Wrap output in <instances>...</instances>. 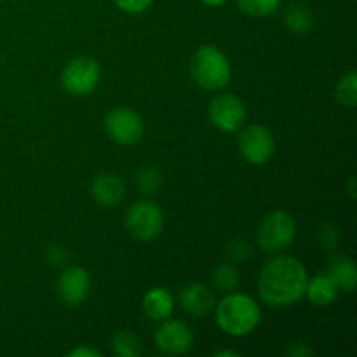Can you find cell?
<instances>
[{"label": "cell", "mask_w": 357, "mask_h": 357, "mask_svg": "<svg viewBox=\"0 0 357 357\" xmlns=\"http://www.w3.org/2000/svg\"><path fill=\"white\" fill-rule=\"evenodd\" d=\"M337 100L340 101V105L347 108H354L357 103V73L352 72L345 73L337 84Z\"/></svg>", "instance_id": "cell-19"}, {"label": "cell", "mask_w": 357, "mask_h": 357, "mask_svg": "<svg viewBox=\"0 0 357 357\" xmlns=\"http://www.w3.org/2000/svg\"><path fill=\"white\" fill-rule=\"evenodd\" d=\"M288 354L293 357H309L312 354V349L307 347L305 344H295L291 349H289Z\"/></svg>", "instance_id": "cell-28"}, {"label": "cell", "mask_w": 357, "mask_h": 357, "mask_svg": "<svg viewBox=\"0 0 357 357\" xmlns=\"http://www.w3.org/2000/svg\"><path fill=\"white\" fill-rule=\"evenodd\" d=\"M126 227L135 239L149 243L160 236L164 229V213L155 202L139 201L126 213Z\"/></svg>", "instance_id": "cell-5"}, {"label": "cell", "mask_w": 357, "mask_h": 357, "mask_svg": "<svg viewBox=\"0 0 357 357\" xmlns=\"http://www.w3.org/2000/svg\"><path fill=\"white\" fill-rule=\"evenodd\" d=\"M317 237H319V243H321V246L324 248V250H335V248H337V244H338V241H340L338 230L335 229L333 225H330V223H326V225L321 227Z\"/></svg>", "instance_id": "cell-23"}, {"label": "cell", "mask_w": 357, "mask_h": 357, "mask_svg": "<svg viewBox=\"0 0 357 357\" xmlns=\"http://www.w3.org/2000/svg\"><path fill=\"white\" fill-rule=\"evenodd\" d=\"M105 131L112 142L122 146H131L139 143L145 132V124L139 114L126 107L110 110L105 117Z\"/></svg>", "instance_id": "cell-7"}, {"label": "cell", "mask_w": 357, "mask_h": 357, "mask_svg": "<svg viewBox=\"0 0 357 357\" xmlns=\"http://www.w3.org/2000/svg\"><path fill=\"white\" fill-rule=\"evenodd\" d=\"M284 23L296 33H307L314 26V14L305 3H293L284 13Z\"/></svg>", "instance_id": "cell-17"}, {"label": "cell", "mask_w": 357, "mask_h": 357, "mask_svg": "<svg viewBox=\"0 0 357 357\" xmlns=\"http://www.w3.org/2000/svg\"><path fill=\"white\" fill-rule=\"evenodd\" d=\"M213 356H216V357H239L241 354L237 351H232V349H227V351H216Z\"/></svg>", "instance_id": "cell-29"}, {"label": "cell", "mask_w": 357, "mask_h": 357, "mask_svg": "<svg viewBox=\"0 0 357 357\" xmlns=\"http://www.w3.org/2000/svg\"><path fill=\"white\" fill-rule=\"evenodd\" d=\"M91 195L103 208H115L126 197V183L114 173L98 174L91 185Z\"/></svg>", "instance_id": "cell-12"}, {"label": "cell", "mask_w": 357, "mask_h": 357, "mask_svg": "<svg viewBox=\"0 0 357 357\" xmlns=\"http://www.w3.org/2000/svg\"><path fill=\"white\" fill-rule=\"evenodd\" d=\"M136 185L139 192L145 195H152L162 187V173L153 166H145L138 171L136 176Z\"/></svg>", "instance_id": "cell-21"}, {"label": "cell", "mask_w": 357, "mask_h": 357, "mask_svg": "<svg viewBox=\"0 0 357 357\" xmlns=\"http://www.w3.org/2000/svg\"><path fill=\"white\" fill-rule=\"evenodd\" d=\"M328 275L342 291H354L357 282V268L354 260L345 255H337L328 261Z\"/></svg>", "instance_id": "cell-15"}, {"label": "cell", "mask_w": 357, "mask_h": 357, "mask_svg": "<svg viewBox=\"0 0 357 357\" xmlns=\"http://www.w3.org/2000/svg\"><path fill=\"white\" fill-rule=\"evenodd\" d=\"M309 274L296 258L281 255L261 267L258 274V295L271 307H288L305 296Z\"/></svg>", "instance_id": "cell-1"}, {"label": "cell", "mask_w": 357, "mask_h": 357, "mask_svg": "<svg viewBox=\"0 0 357 357\" xmlns=\"http://www.w3.org/2000/svg\"><path fill=\"white\" fill-rule=\"evenodd\" d=\"M251 255V248L243 241H234L229 246V257L236 261H246Z\"/></svg>", "instance_id": "cell-25"}, {"label": "cell", "mask_w": 357, "mask_h": 357, "mask_svg": "<svg viewBox=\"0 0 357 357\" xmlns=\"http://www.w3.org/2000/svg\"><path fill=\"white\" fill-rule=\"evenodd\" d=\"M260 321V305L244 293H229L216 305V324L230 337H246L253 333Z\"/></svg>", "instance_id": "cell-2"}, {"label": "cell", "mask_w": 357, "mask_h": 357, "mask_svg": "<svg viewBox=\"0 0 357 357\" xmlns=\"http://www.w3.org/2000/svg\"><path fill=\"white\" fill-rule=\"evenodd\" d=\"M282 0H237V6L243 13L255 17H265L279 9Z\"/></svg>", "instance_id": "cell-22"}, {"label": "cell", "mask_w": 357, "mask_h": 357, "mask_svg": "<svg viewBox=\"0 0 357 357\" xmlns=\"http://www.w3.org/2000/svg\"><path fill=\"white\" fill-rule=\"evenodd\" d=\"M209 121L223 132H236L246 121V107L234 94H218L209 103Z\"/></svg>", "instance_id": "cell-9"}, {"label": "cell", "mask_w": 357, "mask_h": 357, "mask_svg": "<svg viewBox=\"0 0 357 357\" xmlns=\"http://www.w3.org/2000/svg\"><path fill=\"white\" fill-rule=\"evenodd\" d=\"M68 357H101V352L89 347V345H80V347L72 349L68 352Z\"/></svg>", "instance_id": "cell-26"}, {"label": "cell", "mask_w": 357, "mask_h": 357, "mask_svg": "<svg viewBox=\"0 0 357 357\" xmlns=\"http://www.w3.org/2000/svg\"><path fill=\"white\" fill-rule=\"evenodd\" d=\"M173 310L174 296L166 288L155 286V288L149 289L145 293V296H143V312L150 319L162 323V321H166L173 314Z\"/></svg>", "instance_id": "cell-14"}, {"label": "cell", "mask_w": 357, "mask_h": 357, "mask_svg": "<svg viewBox=\"0 0 357 357\" xmlns=\"http://www.w3.org/2000/svg\"><path fill=\"white\" fill-rule=\"evenodd\" d=\"M58 296L65 305L77 307L86 302L91 293V275L82 267H70L58 278Z\"/></svg>", "instance_id": "cell-11"}, {"label": "cell", "mask_w": 357, "mask_h": 357, "mask_svg": "<svg viewBox=\"0 0 357 357\" xmlns=\"http://www.w3.org/2000/svg\"><path fill=\"white\" fill-rule=\"evenodd\" d=\"M112 349L119 357H139L142 356V344L135 333L128 330L117 331L112 340Z\"/></svg>", "instance_id": "cell-18"}, {"label": "cell", "mask_w": 357, "mask_h": 357, "mask_svg": "<svg viewBox=\"0 0 357 357\" xmlns=\"http://www.w3.org/2000/svg\"><path fill=\"white\" fill-rule=\"evenodd\" d=\"M201 2L206 3V6H209V7H220V6H223L227 0H201Z\"/></svg>", "instance_id": "cell-30"}, {"label": "cell", "mask_w": 357, "mask_h": 357, "mask_svg": "<svg viewBox=\"0 0 357 357\" xmlns=\"http://www.w3.org/2000/svg\"><path fill=\"white\" fill-rule=\"evenodd\" d=\"M155 345L162 354L181 356L187 354L194 345V333L190 326L183 321L169 319L162 321L159 330L155 331Z\"/></svg>", "instance_id": "cell-10"}, {"label": "cell", "mask_w": 357, "mask_h": 357, "mask_svg": "<svg viewBox=\"0 0 357 357\" xmlns=\"http://www.w3.org/2000/svg\"><path fill=\"white\" fill-rule=\"evenodd\" d=\"M237 146H239L241 157L246 162L253 166H264L274 155L275 142L272 132L265 126L251 124L241 131Z\"/></svg>", "instance_id": "cell-8"}, {"label": "cell", "mask_w": 357, "mask_h": 357, "mask_svg": "<svg viewBox=\"0 0 357 357\" xmlns=\"http://www.w3.org/2000/svg\"><path fill=\"white\" fill-rule=\"evenodd\" d=\"M213 284H215V288H218L220 291H236V288L239 286V272H237V268L234 267V265H220V267H216L215 272H213Z\"/></svg>", "instance_id": "cell-20"}, {"label": "cell", "mask_w": 357, "mask_h": 357, "mask_svg": "<svg viewBox=\"0 0 357 357\" xmlns=\"http://www.w3.org/2000/svg\"><path fill=\"white\" fill-rule=\"evenodd\" d=\"M115 6L128 14H142L152 6L153 0H114Z\"/></svg>", "instance_id": "cell-24"}, {"label": "cell", "mask_w": 357, "mask_h": 357, "mask_svg": "<svg viewBox=\"0 0 357 357\" xmlns=\"http://www.w3.org/2000/svg\"><path fill=\"white\" fill-rule=\"evenodd\" d=\"M296 236V223L288 213L271 211L258 225L257 243L265 253H279L291 246Z\"/></svg>", "instance_id": "cell-4"}, {"label": "cell", "mask_w": 357, "mask_h": 357, "mask_svg": "<svg viewBox=\"0 0 357 357\" xmlns=\"http://www.w3.org/2000/svg\"><path fill=\"white\" fill-rule=\"evenodd\" d=\"M338 291H340V289H338L337 284L331 281L330 275L319 274L316 275V278L309 279L305 295L312 305L326 307L331 305V303L338 298Z\"/></svg>", "instance_id": "cell-16"}, {"label": "cell", "mask_w": 357, "mask_h": 357, "mask_svg": "<svg viewBox=\"0 0 357 357\" xmlns=\"http://www.w3.org/2000/svg\"><path fill=\"white\" fill-rule=\"evenodd\" d=\"M192 79L206 91H218L229 86L232 68L229 58L215 45H202L195 51L190 65Z\"/></svg>", "instance_id": "cell-3"}, {"label": "cell", "mask_w": 357, "mask_h": 357, "mask_svg": "<svg viewBox=\"0 0 357 357\" xmlns=\"http://www.w3.org/2000/svg\"><path fill=\"white\" fill-rule=\"evenodd\" d=\"M349 195H351L352 199L356 197V192H354V178H351V180H349Z\"/></svg>", "instance_id": "cell-31"}, {"label": "cell", "mask_w": 357, "mask_h": 357, "mask_svg": "<svg viewBox=\"0 0 357 357\" xmlns=\"http://www.w3.org/2000/svg\"><path fill=\"white\" fill-rule=\"evenodd\" d=\"M47 258L51 264L59 265V264H63V261H66V253L59 246H51L47 250Z\"/></svg>", "instance_id": "cell-27"}, {"label": "cell", "mask_w": 357, "mask_h": 357, "mask_svg": "<svg viewBox=\"0 0 357 357\" xmlns=\"http://www.w3.org/2000/svg\"><path fill=\"white\" fill-rule=\"evenodd\" d=\"M180 303L187 314L202 317L208 316L215 309L216 298L208 286L201 284V282H192V284H187L181 289Z\"/></svg>", "instance_id": "cell-13"}, {"label": "cell", "mask_w": 357, "mask_h": 357, "mask_svg": "<svg viewBox=\"0 0 357 357\" xmlns=\"http://www.w3.org/2000/svg\"><path fill=\"white\" fill-rule=\"evenodd\" d=\"M101 68L96 59L80 56L72 59L61 72V87L72 96H87L98 87Z\"/></svg>", "instance_id": "cell-6"}]
</instances>
